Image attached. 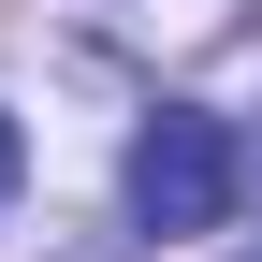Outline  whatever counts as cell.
Segmentation results:
<instances>
[{
  "label": "cell",
  "instance_id": "6da1fadb",
  "mask_svg": "<svg viewBox=\"0 0 262 262\" xmlns=\"http://www.w3.org/2000/svg\"><path fill=\"white\" fill-rule=\"evenodd\" d=\"M233 204H248V175H233V131L204 102H160L131 131V219H146V233H219Z\"/></svg>",
  "mask_w": 262,
  "mask_h": 262
},
{
  "label": "cell",
  "instance_id": "7a4b0ae2",
  "mask_svg": "<svg viewBox=\"0 0 262 262\" xmlns=\"http://www.w3.org/2000/svg\"><path fill=\"white\" fill-rule=\"evenodd\" d=\"M15 175H29V131H15V117H0V204H15Z\"/></svg>",
  "mask_w": 262,
  "mask_h": 262
},
{
  "label": "cell",
  "instance_id": "3957f363",
  "mask_svg": "<svg viewBox=\"0 0 262 262\" xmlns=\"http://www.w3.org/2000/svg\"><path fill=\"white\" fill-rule=\"evenodd\" d=\"M233 175H248V204H262V131H248V146H233Z\"/></svg>",
  "mask_w": 262,
  "mask_h": 262
}]
</instances>
